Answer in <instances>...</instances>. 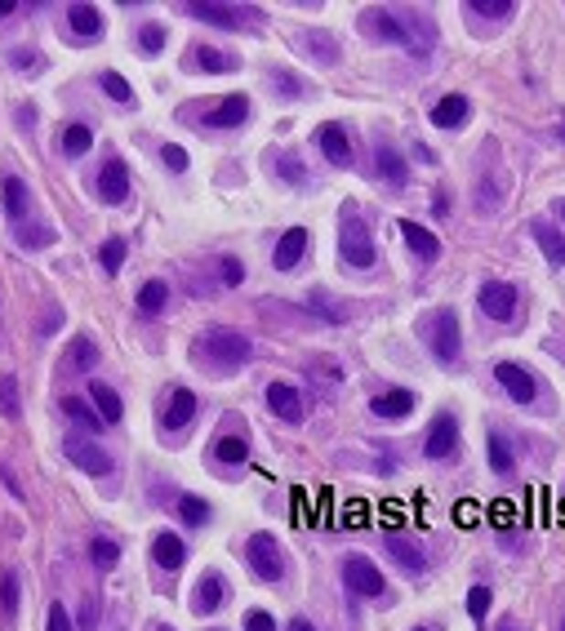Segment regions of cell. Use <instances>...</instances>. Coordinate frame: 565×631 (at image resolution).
Wrapping results in <instances>:
<instances>
[{
  "instance_id": "obj_25",
  "label": "cell",
  "mask_w": 565,
  "mask_h": 631,
  "mask_svg": "<svg viewBox=\"0 0 565 631\" xmlns=\"http://www.w3.org/2000/svg\"><path fill=\"white\" fill-rule=\"evenodd\" d=\"M27 209H32V192H27V183H23V178H5V214H9L14 223H23Z\"/></svg>"
},
{
  "instance_id": "obj_10",
  "label": "cell",
  "mask_w": 565,
  "mask_h": 631,
  "mask_svg": "<svg viewBox=\"0 0 565 631\" xmlns=\"http://www.w3.org/2000/svg\"><path fill=\"white\" fill-rule=\"evenodd\" d=\"M481 311H485L490 321H512V316H517V289H512L507 280L481 285Z\"/></svg>"
},
{
  "instance_id": "obj_41",
  "label": "cell",
  "mask_w": 565,
  "mask_h": 631,
  "mask_svg": "<svg viewBox=\"0 0 565 631\" xmlns=\"http://www.w3.org/2000/svg\"><path fill=\"white\" fill-rule=\"evenodd\" d=\"M99 85H102V94H112L116 102H133L130 80H125L121 71H102V76H99Z\"/></svg>"
},
{
  "instance_id": "obj_9",
  "label": "cell",
  "mask_w": 565,
  "mask_h": 631,
  "mask_svg": "<svg viewBox=\"0 0 565 631\" xmlns=\"http://www.w3.org/2000/svg\"><path fill=\"white\" fill-rule=\"evenodd\" d=\"M495 378L503 383V392L517 400V405H530L534 392H538V383H534V373L530 369H521V365H512V361H499L495 365Z\"/></svg>"
},
{
  "instance_id": "obj_60",
  "label": "cell",
  "mask_w": 565,
  "mask_h": 631,
  "mask_svg": "<svg viewBox=\"0 0 565 631\" xmlns=\"http://www.w3.org/2000/svg\"><path fill=\"white\" fill-rule=\"evenodd\" d=\"M561 138H565V125H561Z\"/></svg>"
},
{
  "instance_id": "obj_4",
  "label": "cell",
  "mask_w": 565,
  "mask_h": 631,
  "mask_svg": "<svg viewBox=\"0 0 565 631\" xmlns=\"http://www.w3.org/2000/svg\"><path fill=\"white\" fill-rule=\"evenodd\" d=\"M338 254H343V263H352V267H374V240H369V227L357 214H343Z\"/></svg>"
},
{
  "instance_id": "obj_2",
  "label": "cell",
  "mask_w": 565,
  "mask_h": 631,
  "mask_svg": "<svg viewBox=\"0 0 565 631\" xmlns=\"http://www.w3.org/2000/svg\"><path fill=\"white\" fill-rule=\"evenodd\" d=\"M245 561L250 569L263 578V583H281L285 578V556H281V542L272 538V533H250V542H245Z\"/></svg>"
},
{
  "instance_id": "obj_59",
  "label": "cell",
  "mask_w": 565,
  "mask_h": 631,
  "mask_svg": "<svg viewBox=\"0 0 565 631\" xmlns=\"http://www.w3.org/2000/svg\"><path fill=\"white\" fill-rule=\"evenodd\" d=\"M414 631H428V627H414Z\"/></svg>"
},
{
  "instance_id": "obj_19",
  "label": "cell",
  "mask_w": 565,
  "mask_h": 631,
  "mask_svg": "<svg viewBox=\"0 0 565 631\" xmlns=\"http://www.w3.org/2000/svg\"><path fill=\"white\" fill-rule=\"evenodd\" d=\"M316 147L330 156V165H352V142H347V133H343V125H321L316 130Z\"/></svg>"
},
{
  "instance_id": "obj_26",
  "label": "cell",
  "mask_w": 565,
  "mask_h": 631,
  "mask_svg": "<svg viewBox=\"0 0 565 631\" xmlns=\"http://www.w3.org/2000/svg\"><path fill=\"white\" fill-rule=\"evenodd\" d=\"M90 400L99 405L102 423H121V418H125V405H121V396H116L107 383H90Z\"/></svg>"
},
{
  "instance_id": "obj_24",
  "label": "cell",
  "mask_w": 565,
  "mask_h": 631,
  "mask_svg": "<svg viewBox=\"0 0 565 631\" xmlns=\"http://www.w3.org/2000/svg\"><path fill=\"white\" fill-rule=\"evenodd\" d=\"M223 600H228L223 578H219V573H205V578L197 583V600H192V609H197V614H214Z\"/></svg>"
},
{
  "instance_id": "obj_51",
  "label": "cell",
  "mask_w": 565,
  "mask_h": 631,
  "mask_svg": "<svg viewBox=\"0 0 565 631\" xmlns=\"http://www.w3.org/2000/svg\"><path fill=\"white\" fill-rule=\"evenodd\" d=\"M272 85H276V89H285V94H299V89H303L299 76H290V71H272Z\"/></svg>"
},
{
  "instance_id": "obj_40",
  "label": "cell",
  "mask_w": 565,
  "mask_h": 631,
  "mask_svg": "<svg viewBox=\"0 0 565 631\" xmlns=\"http://www.w3.org/2000/svg\"><path fill=\"white\" fill-rule=\"evenodd\" d=\"M90 561L99 569H116V561H121V547L112 542V538H94L90 542Z\"/></svg>"
},
{
  "instance_id": "obj_58",
  "label": "cell",
  "mask_w": 565,
  "mask_h": 631,
  "mask_svg": "<svg viewBox=\"0 0 565 631\" xmlns=\"http://www.w3.org/2000/svg\"><path fill=\"white\" fill-rule=\"evenodd\" d=\"M561 218H565V200H561Z\"/></svg>"
},
{
  "instance_id": "obj_12",
  "label": "cell",
  "mask_w": 565,
  "mask_h": 631,
  "mask_svg": "<svg viewBox=\"0 0 565 631\" xmlns=\"http://www.w3.org/2000/svg\"><path fill=\"white\" fill-rule=\"evenodd\" d=\"M414 392H405V387H397V392H383V396L369 400V414L374 418H383V423H400V418H410L414 414Z\"/></svg>"
},
{
  "instance_id": "obj_31",
  "label": "cell",
  "mask_w": 565,
  "mask_h": 631,
  "mask_svg": "<svg viewBox=\"0 0 565 631\" xmlns=\"http://www.w3.org/2000/svg\"><path fill=\"white\" fill-rule=\"evenodd\" d=\"M464 9L472 14V18H490V23H499V18L512 14V0H467Z\"/></svg>"
},
{
  "instance_id": "obj_16",
  "label": "cell",
  "mask_w": 565,
  "mask_h": 631,
  "mask_svg": "<svg viewBox=\"0 0 565 631\" xmlns=\"http://www.w3.org/2000/svg\"><path fill=\"white\" fill-rule=\"evenodd\" d=\"M245 121H250V99H245V94H228V99L205 116L209 130H236V125H245Z\"/></svg>"
},
{
  "instance_id": "obj_32",
  "label": "cell",
  "mask_w": 565,
  "mask_h": 631,
  "mask_svg": "<svg viewBox=\"0 0 565 631\" xmlns=\"http://www.w3.org/2000/svg\"><path fill=\"white\" fill-rule=\"evenodd\" d=\"M99 365V347H94V338H76L71 342V369H80V373H90V369Z\"/></svg>"
},
{
  "instance_id": "obj_7",
  "label": "cell",
  "mask_w": 565,
  "mask_h": 631,
  "mask_svg": "<svg viewBox=\"0 0 565 631\" xmlns=\"http://www.w3.org/2000/svg\"><path fill=\"white\" fill-rule=\"evenodd\" d=\"M187 14L200 18V23H214V27H228V32H240V27H250V9H240V5H187Z\"/></svg>"
},
{
  "instance_id": "obj_42",
  "label": "cell",
  "mask_w": 565,
  "mask_h": 631,
  "mask_svg": "<svg viewBox=\"0 0 565 631\" xmlns=\"http://www.w3.org/2000/svg\"><path fill=\"white\" fill-rule=\"evenodd\" d=\"M303 45L316 54V58H325V63H338V45H334V36L325 32H307L303 36Z\"/></svg>"
},
{
  "instance_id": "obj_37",
  "label": "cell",
  "mask_w": 565,
  "mask_h": 631,
  "mask_svg": "<svg viewBox=\"0 0 565 631\" xmlns=\"http://www.w3.org/2000/svg\"><path fill=\"white\" fill-rule=\"evenodd\" d=\"M0 414H5L9 423L23 418V405H18V378H0Z\"/></svg>"
},
{
  "instance_id": "obj_50",
  "label": "cell",
  "mask_w": 565,
  "mask_h": 631,
  "mask_svg": "<svg viewBox=\"0 0 565 631\" xmlns=\"http://www.w3.org/2000/svg\"><path fill=\"white\" fill-rule=\"evenodd\" d=\"M161 161H165L169 169H187V152H183V147H174V142H169V147H161Z\"/></svg>"
},
{
  "instance_id": "obj_39",
  "label": "cell",
  "mask_w": 565,
  "mask_h": 631,
  "mask_svg": "<svg viewBox=\"0 0 565 631\" xmlns=\"http://www.w3.org/2000/svg\"><path fill=\"white\" fill-rule=\"evenodd\" d=\"M99 263H102V271H107V276H116V271L125 267V240H121V236H112V240L102 245V249H99Z\"/></svg>"
},
{
  "instance_id": "obj_27",
  "label": "cell",
  "mask_w": 565,
  "mask_h": 631,
  "mask_svg": "<svg viewBox=\"0 0 565 631\" xmlns=\"http://www.w3.org/2000/svg\"><path fill=\"white\" fill-rule=\"evenodd\" d=\"M534 245L548 254V263H557L565 267V236L561 232H552L548 223H534Z\"/></svg>"
},
{
  "instance_id": "obj_47",
  "label": "cell",
  "mask_w": 565,
  "mask_h": 631,
  "mask_svg": "<svg viewBox=\"0 0 565 631\" xmlns=\"http://www.w3.org/2000/svg\"><path fill=\"white\" fill-rule=\"evenodd\" d=\"M219 276H223V285H240V280H245V267H240V258H232V254H228V258H223V263H219Z\"/></svg>"
},
{
  "instance_id": "obj_34",
  "label": "cell",
  "mask_w": 565,
  "mask_h": 631,
  "mask_svg": "<svg viewBox=\"0 0 565 631\" xmlns=\"http://www.w3.org/2000/svg\"><path fill=\"white\" fill-rule=\"evenodd\" d=\"M490 467H495L499 476H512V471H517V458H512V445H507V440H503L499 432L490 436Z\"/></svg>"
},
{
  "instance_id": "obj_5",
  "label": "cell",
  "mask_w": 565,
  "mask_h": 631,
  "mask_svg": "<svg viewBox=\"0 0 565 631\" xmlns=\"http://www.w3.org/2000/svg\"><path fill=\"white\" fill-rule=\"evenodd\" d=\"M343 583H347L357 596H383V592H388L383 573H378L374 561H366V556H347V561H343Z\"/></svg>"
},
{
  "instance_id": "obj_56",
  "label": "cell",
  "mask_w": 565,
  "mask_h": 631,
  "mask_svg": "<svg viewBox=\"0 0 565 631\" xmlns=\"http://www.w3.org/2000/svg\"><path fill=\"white\" fill-rule=\"evenodd\" d=\"M14 9H18V5H14V0H0V18H9V14H14Z\"/></svg>"
},
{
  "instance_id": "obj_1",
  "label": "cell",
  "mask_w": 565,
  "mask_h": 631,
  "mask_svg": "<svg viewBox=\"0 0 565 631\" xmlns=\"http://www.w3.org/2000/svg\"><path fill=\"white\" fill-rule=\"evenodd\" d=\"M200 347H205V356L214 361V369H223V373H236L240 365H250V356H254L250 338L236 333V330H209L200 338Z\"/></svg>"
},
{
  "instance_id": "obj_8",
  "label": "cell",
  "mask_w": 565,
  "mask_h": 631,
  "mask_svg": "<svg viewBox=\"0 0 565 631\" xmlns=\"http://www.w3.org/2000/svg\"><path fill=\"white\" fill-rule=\"evenodd\" d=\"M361 27L378 40H392V45H410V32H405V18L392 14V9H366L361 14Z\"/></svg>"
},
{
  "instance_id": "obj_23",
  "label": "cell",
  "mask_w": 565,
  "mask_h": 631,
  "mask_svg": "<svg viewBox=\"0 0 565 631\" xmlns=\"http://www.w3.org/2000/svg\"><path fill=\"white\" fill-rule=\"evenodd\" d=\"M467 111H472V107H467L464 94H445V99L432 107V125L436 130H454V125L467 121Z\"/></svg>"
},
{
  "instance_id": "obj_17",
  "label": "cell",
  "mask_w": 565,
  "mask_h": 631,
  "mask_svg": "<svg viewBox=\"0 0 565 631\" xmlns=\"http://www.w3.org/2000/svg\"><path fill=\"white\" fill-rule=\"evenodd\" d=\"M400 236H405V245L414 249V258H423V263H436V258H441V240H436V232H428L423 223L400 218Z\"/></svg>"
},
{
  "instance_id": "obj_45",
  "label": "cell",
  "mask_w": 565,
  "mask_h": 631,
  "mask_svg": "<svg viewBox=\"0 0 565 631\" xmlns=\"http://www.w3.org/2000/svg\"><path fill=\"white\" fill-rule=\"evenodd\" d=\"M0 592H5V596H0V609H5V618H14V614H18V573H14V569L5 573Z\"/></svg>"
},
{
  "instance_id": "obj_49",
  "label": "cell",
  "mask_w": 565,
  "mask_h": 631,
  "mask_svg": "<svg viewBox=\"0 0 565 631\" xmlns=\"http://www.w3.org/2000/svg\"><path fill=\"white\" fill-rule=\"evenodd\" d=\"M245 631H276V623H272V614H263V609H250L245 614Z\"/></svg>"
},
{
  "instance_id": "obj_30",
  "label": "cell",
  "mask_w": 565,
  "mask_h": 631,
  "mask_svg": "<svg viewBox=\"0 0 565 631\" xmlns=\"http://www.w3.org/2000/svg\"><path fill=\"white\" fill-rule=\"evenodd\" d=\"M63 409H67V418H71V423H80V427H90V432H102V427H107V423H102V414H94V409H90L85 400L67 396V400H63Z\"/></svg>"
},
{
  "instance_id": "obj_36",
  "label": "cell",
  "mask_w": 565,
  "mask_h": 631,
  "mask_svg": "<svg viewBox=\"0 0 565 631\" xmlns=\"http://www.w3.org/2000/svg\"><path fill=\"white\" fill-rule=\"evenodd\" d=\"M178 521H183V525H205V521H209V502L197 499V494H183V499H178Z\"/></svg>"
},
{
  "instance_id": "obj_46",
  "label": "cell",
  "mask_w": 565,
  "mask_h": 631,
  "mask_svg": "<svg viewBox=\"0 0 565 631\" xmlns=\"http://www.w3.org/2000/svg\"><path fill=\"white\" fill-rule=\"evenodd\" d=\"M80 631H99V596L94 592L80 600Z\"/></svg>"
},
{
  "instance_id": "obj_33",
  "label": "cell",
  "mask_w": 565,
  "mask_h": 631,
  "mask_svg": "<svg viewBox=\"0 0 565 631\" xmlns=\"http://www.w3.org/2000/svg\"><path fill=\"white\" fill-rule=\"evenodd\" d=\"M94 147V133H90V125H67L63 130V152L67 156H85Z\"/></svg>"
},
{
  "instance_id": "obj_52",
  "label": "cell",
  "mask_w": 565,
  "mask_h": 631,
  "mask_svg": "<svg viewBox=\"0 0 565 631\" xmlns=\"http://www.w3.org/2000/svg\"><path fill=\"white\" fill-rule=\"evenodd\" d=\"M40 63H45V58H40V54H27V49H14V67H18V71H40Z\"/></svg>"
},
{
  "instance_id": "obj_11",
  "label": "cell",
  "mask_w": 565,
  "mask_h": 631,
  "mask_svg": "<svg viewBox=\"0 0 565 631\" xmlns=\"http://www.w3.org/2000/svg\"><path fill=\"white\" fill-rule=\"evenodd\" d=\"M423 449H428V458H450L459 449V418L441 414L432 423V432H428V440H423Z\"/></svg>"
},
{
  "instance_id": "obj_48",
  "label": "cell",
  "mask_w": 565,
  "mask_h": 631,
  "mask_svg": "<svg viewBox=\"0 0 565 631\" xmlns=\"http://www.w3.org/2000/svg\"><path fill=\"white\" fill-rule=\"evenodd\" d=\"M49 631H76V627H71V614H67V605H59V600L49 605Z\"/></svg>"
},
{
  "instance_id": "obj_3",
  "label": "cell",
  "mask_w": 565,
  "mask_h": 631,
  "mask_svg": "<svg viewBox=\"0 0 565 631\" xmlns=\"http://www.w3.org/2000/svg\"><path fill=\"white\" fill-rule=\"evenodd\" d=\"M428 347H432V356L441 365H454V361H459L464 338H459V316H454L450 307H441L432 321H428Z\"/></svg>"
},
{
  "instance_id": "obj_62",
  "label": "cell",
  "mask_w": 565,
  "mask_h": 631,
  "mask_svg": "<svg viewBox=\"0 0 565 631\" xmlns=\"http://www.w3.org/2000/svg\"><path fill=\"white\" fill-rule=\"evenodd\" d=\"M561 631H565V618H561Z\"/></svg>"
},
{
  "instance_id": "obj_20",
  "label": "cell",
  "mask_w": 565,
  "mask_h": 631,
  "mask_svg": "<svg viewBox=\"0 0 565 631\" xmlns=\"http://www.w3.org/2000/svg\"><path fill=\"white\" fill-rule=\"evenodd\" d=\"M303 249H307V227H290V232L276 240V249H272V263H276V271H290V267H299Z\"/></svg>"
},
{
  "instance_id": "obj_43",
  "label": "cell",
  "mask_w": 565,
  "mask_h": 631,
  "mask_svg": "<svg viewBox=\"0 0 565 631\" xmlns=\"http://www.w3.org/2000/svg\"><path fill=\"white\" fill-rule=\"evenodd\" d=\"M138 49H143V54H161V49H165V23H147V27L138 32Z\"/></svg>"
},
{
  "instance_id": "obj_53",
  "label": "cell",
  "mask_w": 565,
  "mask_h": 631,
  "mask_svg": "<svg viewBox=\"0 0 565 631\" xmlns=\"http://www.w3.org/2000/svg\"><path fill=\"white\" fill-rule=\"evenodd\" d=\"M0 480H5V485H9V494H14V499H23V494H27V489H23V485H18V476H14V471H9V463H0Z\"/></svg>"
},
{
  "instance_id": "obj_29",
  "label": "cell",
  "mask_w": 565,
  "mask_h": 631,
  "mask_svg": "<svg viewBox=\"0 0 565 631\" xmlns=\"http://www.w3.org/2000/svg\"><path fill=\"white\" fill-rule=\"evenodd\" d=\"M165 302H169V285H165V280H147V285L138 289V311H147V316L165 311Z\"/></svg>"
},
{
  "instance_id": "obj_28",
  "label": "cell",
  "mask_w": 565,
  "mask_h": 631,
  "mask_svg": "<svg viewBox=\"0 0 565 631\" xmlns=\"http://www.w3.org/2000/svg\"><path fill=\"white\" fill-rule=\"evenodd\" d=\"M374 161H378V178H383V183H392V187H400V183H405V161H400L388 142H378Z\"/></svg>"
},
{
  "instance_id": "obj_13",
  "label": "cell",
  "mask_w": 565,
  "mask_h": 631,
  "mask_svg": "<svg viewBox=\"0 0 565 631\" xmlns=\"http://www.w3.org/2000/svg\"><path fill=\"white\" fill-rule=\"evenodd\" d=\"M99 196L107 200V205H125V200H130V169H125V161H107V165H102Z\"/></svg>"
},
{
  "instance_id": "obj_44",
  "label": "cell",
  "mask_w": 565,
  "mask_h": 631,
  "mask_svg": "<svg viewBox=\"0 0 565 631\" xmlns=\"http://www.w3.org/2000/svg\"><path fill=\"white\" fill-rule=\"evenodd\" d=\"M490 600H495V592H490V587H481V583H476V587H472V592H467V614H472V618H476V623H485V614H490Z\"/></svg>"
},
{
  "instance_id": "obj_54",
  "label": "cell",
  "mask_w": 565,
  "mask_h": 631,
  "mask_svg": "<svg viewBox=\"0 0 565 631\" xmlns=\"http://www.w3.org/2000/svg\"><path fill=\"white\" fill-rule=\"evenodd\" d=\"M54 240V232H23V245L27 249H40V245H49Z\"/></svg>"
},
{
  "instance_id": "obj_6",
  "label": "cell",
  "mask_w": 565,
  "mask_h": 631,
  "mask_svg": "<svg viewBox=\"0 0 565 631\" xmlns=\"http://www.w3.org/2000/svg\"><path fill=\"white\" fill-rule=\"evenodd\" d=\"M67 458H71V467H80L90 476H107L112 471V454L99 449L94 440H80V436H67Z\"/></svg>"
},
{
  "instance_id": "obj_18",
  "label": "cell",
  "mask_w": 565,
  "mask_h": 631,
  "mask_svg": "<svg viewBox=\"0 0 565 631\" xmlns=\"http://www.w3.org/2000/svg\"><path fill=\"white\" fill-rule=\"evenodd\" d=\"M67 32L76 36V40H99L102 36V14H99V5H71L67 9Z\"/></svg>"
},
{
  "instance_id": "obj_21",
  "label": "cell",
  "mask_w": 565,
  "mask_h": 631,
  "mask_svg": "<svg viewBox=\"0 0 565 631\" xmlns=\"http://www.w3.org/2000/svg\"><path fill=\"white\" fill-rule=\"evenodd\" d=\"M152 561L165 569V573H178V569L187 565V547L178 542V533H156V542H152Z\"/></svg>"
},
{
  "instance_id": "obj_38",
  "label": "cell",
  "mask_w": 565,
  "mask_h": 631,
  "mask_svg": "<svg viewBox=\"0 0 565 631\" xmlns=\"http://www.w3.org/2000/svg\"><path fill=\"white\" fill-rule=\"evenodd\" d=\"M197 67L200 71H236V54H223V49H197Z\"/></svg>"
},
{
  "instance_id": "obj_22",
  "label": "cell",
  "mask_w": 565,
  "mask_h": 631,
  "mask_svg": "<svg viewBox=\"0 0 565 631\" xmlns=\"http://www.w3.org/2000/svg\"><path fill=\"white\" fill-rule=\"evenodd\" d=\"M388 556H392L405 573H423V565H428L423 547H419V542H410V538H400V533H388Z\"/></svg>"
},
{
  "instance_id": "obj_61",
  "label": "cell",
  "mask_w": 565,
  "mask_h": 631,
  "mask_svg": "<svg viewBox=\"0 0 565 631\" xmlns=\"http://www.w3.org/2000/svg\"><path fill=\"white\" fill-rule=\"evenodd\" d=\"M499 631H512V627H499Z\"/></svg>"
},
{
  "instance_id": "obj_15",
  "label": "cell",
  "mask_w": 565,
  "mask_h": 631,
  "mask_svg": "<svg viewBox=\"0 0 565 631\" xmlns=\"http://www.w3.org/2000/svg\"><path fill=\"white\" fill-rule=\"evenodd\" d=\"M192 418H197V396H192L187 387H174L165 414H161V427H165V432H183Z\"/></svg>"
},
{
  "instance_id": "obj_57",
  "label": "cell",
  "mask_w": 565,
  "mask_h": 631,
  "mask_svg": "<svg viewBox=\"0 0 565 631\" xmlns=\"http://www.w3.org/2000/svg\"><path fill=\"white\" fill-rule=\"evenodd\" d=\"M156 631H174V627H165V623H161V627H156Z\"/></svg>"
},
{
  "instance_id": "obj_14",
  "label": "cell",
  "mask_w": 565,
  "mask_h": 631,
  "mask_svg": "<svg viewBox=\"0 0 565 631\" xmlns=\"http://www.w3.org/2000/svg\"><path fill=\"white\" fill-rule=\"evenodd\" d=\"M267 409H272L276 418H285L290 427L303 423V400H299V392H294V383H272V387H267Z\"/></svg>"
},
{
  "instance_id": "obj_35",
  "label": "cell",
  "mask_w": 565,
  "mask_h": 631,
  "mask_svg": "<svg viewBox=\"0 0 565 631\" xmlns=\"http://www.w3.org/2000/svg\"><path fill=\"white\" fill-rule=\"evenodd\" d=\"M214 458L219 463H245L250 458V445L240 436H223V440H214Z\"/></svg>"
},
{
  "instance_id": "obj_55",
  "label": "cell",
  "mask_w": 565,
  "mask_h": 631,
  "mask_svg": "<svg viewBox=\"0 0 565 631\" xmlns=\"http://www.w3.org/2000/svg\"><path fill=\"white\" fill-rule=\"evenodd\" d=\"M290 631H316V627H312L307 618H294V623H290Z\"/></svg>"
}]
</instances>
